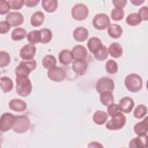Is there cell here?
<instances>
[{
  "instance_id": "6da1fadb",
  "label": "cell",
  "mask_w": 148,
  "mask_h": 148,
  "mask_svg": "<svg viewBox=\"0 0 148 148\" xmlns=\"http://www.w3.org/2000/svg\"><path fill=\"white\" fill-rule=\"evenodd\" d=\"M16 91L18 95L25 97L31 94L32 86L31 80L28 78V76H16Z\"/></svg>"
},
{
  "instance_id": "7a4b0ae2",
  "label": "cell",
  "mask_w": 148,
  "mask_h": 148,
  "mask_svg": "<svg viewBox=\"0 0 148 148\" xmlns=\"http://www.w3.org/2000/svg\"><path fill=\"white\" fill-rule=\"evenodd\" d=\"M124 84L127 89L132 92L139 91L143 86L142 77L136 73L127 75L124 80Z\"/></svg>"
},
{
  "instance_id": "3957f363",
  "label": "cell",
  "mask_w": 148,
  "mask_h": 148,
  "mask_svg": "<svg viewBox=\"0 0 148 148\" xmlns=\"http://www.w3.org/2000/svg\"><path fill=\"white\" fill-rule=\"evenodd\" d=\"M36 67V62L34 59L23 60L15 69L16 76H28L29 73Z\"/></svg>"
},
{
  "instance_id": "277c9868",
  "label": "cell",
  "mask_w": 148,
  "mask_h": 148,
  "mask_svg": "<svg viewBox=\"0 0 148 148\" xmlns=\"http://www.w3.org/2000/svg\"><path fill=\"white\" fill-rule=\"evenodd\" d=\"M30 124L31 123L29 119L27 116H16L15 123L12 128V130L18 134L24 133L29 130Z\"/></svg>"
},
{
  "instance_id": "5b68a950",
  "label": "cell",
  "mask_w": 148,
  "mask_h": 148,
  "mask_svg": "<svg viewBox=\"0 0 148 148\" xmlns=\"http://www.w3.org/2000/svg\"><path fill=\"white\" fill-rule=\"evenodd\" d=\"M112 117V119L108 121L105 125V127L108 130L112 131L119 130L125 125L126 117L121 112Z\"/></svg>"
},
{
  "instance_id": "8992f818",
  "label": "cell",
  "mask_w": 148,
  "mask_h": 148,
  "mask_svg": "<svg viewBox=\"0 0 148 148\" xmlns=\"http://www.w3.org/2000/svg\"><path fill=\"white\" fill-rule=\"evenodd\" d=\"M114 88V83L113 80L108 77L100 78L95 84V89L99 94L104 91L113 92Z\"/></svg>"
},
{
  "instance_id": "52a82bcc",
  "label": "cell",
  "mask_w": 148,
  "mask_h": 148,
  "mask_svg": "<svg viewBox=\"0 0 148 148\" xmlns=\"http://www.w3.org/2000/svg\"><path fill=\"white\" fill-rule=\"evenodd\" d=\"M88 9L83 3L75 5L71 10V15L73 18L77 21L85 20L88 15Z\"/></svg>"
},
{
  "instance_id": "ba28073f",
  "label": "cell",
  "mask_w": 148,
  "mask_h": 148,
  "mask_svg": "<svg viewBox=\"0 0 148 148\" xmlns=\"http://www.w3.org/2000/svg\"><path fill=\"white\" fill-rule=\"evenodd\" d=\"M92 23L95 29L104 30L110 25V20L107 14L105 13H98L94 17Z\"/></svg>"
},
{
  "instance_id": "9c48e42d",
  "label": "cell",
  "mask_w": 148,
  "mask_h": 148,
  "mask_svg": "<svg viewBox=\"0 0 148 148\" xmlns=\"http://www.w3.org/2000/svg\"><path fill=\"white\" fill-rule=\"evenodd\" d=\"M16 120V116L10 113L2 114L0 119V130L2 132H7L13 128Z\"/></svg>"
},
{
  "instance_id": "30bf717a",
  "label": "cell",
  "mask_w": 148,
  "mask_h": 148,
  "mask_svg": "<svg viewBox=\"0 0 148 148\" xmlns=\"http://www.w3.org/2000/svg\"><path fill=\"white\" fill-rule=\"evenodd\" d=\"M36 48L34 44L28 43L24 45L20 51V56L23 60L34 59Z\"/></svg>"
},
{
  "instance_id": "8fae6325",
  "label": "cell",
  "mask_w": 148,
  "mask_h": 148,
  "mask_svg": "<svg viewBox=\"0 0 148 148\" xmlns=\"http://www.w3.org/2000/svg\"><path fill=\"white\" fill-rule=\"evenodd\" d=\"M47 76L50 80L56 82H60L64 80L65 77V72L62 68L55 66L49 69Z\"/></svg>"
},
{
  "instance_id": "7c38bea8",
  "label": "cell",
  "mask_w": 148,
  "mask_h": 148,
  "mask_svg": "<svg viewBox=\"0 0 148 148\" xmlns=\"http://www.w3.org/2000/svg\"><path fill=\"white\" fill-rule=\"evenodd\" d=\"M6 21L10 24L11 27H17L23 23L24 17L20 12H10L6 16Z\"/></svg>"
},
{
  "instance_id": "4fadbf2b",
  "label": "cell",
  "mask_w": 148,
  "mask_h": 148,
  "mask_svg": "<svg viewBox=\"0 0 148 148\" xmlns=\"http://www.w3.org/2000/svg\"><path fill=\"white\" fill-rule=\"evenodd\" d=\"M118 105L121 112L125 113H129L133 109L135 103L131 98L129 97H124L120 99Z\"/></svg>"
},
{
  "instance_id": "5bb4252c",
  "label": "cell",
  "mask_w": 148,
  "mask_h": 148,
  "mask_svg": "<svg viewBox=\"0 0 148 148\" xmlns=\"http://www.w3.org/2000/svg\"><path fill=\"white\" fill-rule=\"evenodd\" d=\"M71 53L74 60H85L87 56L86 48L82 45H77L74 46Z\"/></svg>"
},
{
  "instance_id": "9a60e30c",
  "label": "cell",
  "mask_w": 148,
  "mask_h": 148,
  "mask_svg": "<svg viewBox=\"0 0 148 148\" xmlns=\"http://www.w3.org/2000/svg\"><path fill=\"white\" fill-rule=\"evenodd\" d=\"M134 131L135 133L139 136L147 135L148 131L147 117H146L143 121L137 123L134 127Z\"/></svg>"
},
{
  "instance_id": "2e32d148",
  "label": "cell",
  "mask_w": 148,
  "mask_h": 148,
  "mask_svg": "<svg viewBox=\"0 0 148 148\" xmlns=\"http://www.w3.org/2000/svg\"><path fill=\"white\" fill-rule=\"evenodd\" d=\"M88 65L85 60H75L72 63V68L76 73L83 75L87 71Z\"/></svg>"
},
{
  "instance_id": "e0dca14e",
  "label": "cell",
  "mask_w": 148,
  "mask_h": 148,
  "mask_svg": "<svg viewBox=\"0 0 148 148\" xmlns=\"http://www.w3.org/2000/svg\"><path fill=\"white\" fill-rule=\"evenodd\" d=\"M9 108L15 112H24L27 109V103L23 100L20 99H12L9 103Z\"/></svg>"
},
{
  "instance_id": "ac0fdd59",
  "label": "cell",
  "mask_w": 148,
  "mask_h": 148,
  "mask_svg": "<svg viewBox=\"0 0 148 148\" xmlns=\"http://www.w3.org/2000/svg\"><path fill=\"white\" fill-rule=\"evenodd\" d=\"M88 35V30L83 27H78L73 32V37L77 42H84L86 40Z\"/></svg>"
},
{
  "instance_id": "d6986e66",
  "label": "cell",
  "mask_w": 148,
  "mask_h": 148,
  "mask_svg": "<svg viewBox=\"0 0 148 148\" xmlns=\"http://www.w3.org/2000/svg\"><path fill=\"white\" fill-rule=\"evenodd\" d=\"M147 135L143 136H139L132 138L128 146L131 148H143L146 147L147 146Z\"/></svg>"
},
{
  "instance_id": "ffe728a7",
  "label": "cell",
  "mask_w": 148,
  "mask_h": 148,
  "mask_svg": "<svg viewBox=\"0 0 148 148\" xmlns=\"http://www.w3.org/2000/svg\"><path fill=\"white\" fill-rule=\"evenodd\" d=\"M73 59L71 51L68 49H63L58 54L59 61L62 65H69L72 62Z\"/></svg>"
},
{
  "instance_id": "44dd1931",
  "label": "cell",
  "mask_w": 148,
  "mask_h": 148,
  "mask_svg": "<svg viewBox=\"0 0 148 148\" xmlns=\"http://www.w3.org/2000/svg\"><path fill=\"white\" fill-rule=\"evenodd\" d=\"M101 40L97 37L90 38L87 43V47L91 53H95L102 46Z\"/></svg>"
},
{
  "instance_id": "7402d4cb",
  "label": "cell",
  "mask_w": 148,
  "mask_h": 148,
  "mask_svg": "<svg viewBox=\"0 0 148 148\" xmlns=\"http://www.w3.org/2000/svg\"><path fill=\"white\" fill-rule=\"evenodd\" d=\"M108 53L111 57L117 58L120 57L123 53V48L118 43H111L108 48Z\"/></svg>"
},
{
  "instance_id": "603a6c76",
  "label": "cell",
  "mask_w": 148,
  "mask_h": 148,
  "mask_svg": "<svg viewBox=\"0 0 148 148\" xmlns=\"http://www.w3.org/2000/svg\"><path fill=\"white\" fill-rule=\"evenodd\" d=\"M45 15L41 11H37L34 13L30 20V23L32 26L37 27L40 26L44 22Z\"/></svg>"
},
{
  "instance_id": "cb8c5ba5",
  "label": "cell",
  "mask_w": 148,
  "mask_h": 148,
  "mask_svg": "<svg viewBox=\"0 0 148 148\" xmlns=\"http://www.w3.org/2000/svg\"><path fill=\"white\" fill-rule=\"evenodd\" d=\"M109 35L114 39L120 38L123 34V29L120 25L116 24H112L108 28Z\"/></svg>"
},
{
  "instance_id": "d4e9b609",
  "label": "cell",
  "mask_w": 148,
  "mask_h": 148,
  "mask_svg": "<svg viewBox=\"0 0 148 148\" xmlns=\"http://www.w3.org/2000/svg\"><path fill=\"white\" fill-rule=\"evenodd\" d=\"M1 88L2 91L6 93L10 92L13 88V83L10 77L7 76H2L0 79Z\"/></svg>"
},
{
  "instance_id": "484cf974",
  "label": "cell",
  "mask_w": 148,
  "mask_h": 148,
  "mask_svg": "<svg viewBox=\"0 0 148 148\" xmlns=\"http://www.w3.org/2000/svg\"><path fill=\"white\" fill-rule=\"evenodd\" d=\"M108 119V114L104 111L97 110L96 111L92 117L94 122L97 125L103 124Z\"/></svg>"
},
{
  "instance_id": "4316f807",
  "label": "cell",
  "mask_w": 148,
  "mask_h": 148,
  "mask_svg": "<svg viewBox=\"0 0 148 148\" xmlns=\"http://www.w3.org/2000/svg\"><path fill=\"white\" fill-rule=\"evenodd\" d=\"M99 94V100L103 105L108 106L114 103V96L112 92L104 91Z\"/></svg>"
},
{
  "instance_id": "83f0119b",
  "label": "cell",
  "mask_w": 148,
  "mask_h": 148,
  "mask_svg": "<svg viewBox=\"0 0 148 148\" xmlns=\"http://www.w3.org/2000/svg\"><path fill=\"white\" fill-rule=\"evenodd\" d=\"M42 6L46 12L52 13L57 9L58 2L56 0H43L42 1Z\"/></svg>"
},
{
  "instance_id": "f1b7e54d",
  "label": "cell",
  "mask_w": 148,
  "mask_h": 148,
  "mask_svg": "<svg viewBox=\"0 0 148 148\" xmlns=\"http://www.w3.org/2000/svg\"><path fill=\"white\" fill-rule=\"evenodd\" d=\"M40 32V43L46 44L49 43L53 37L52 32L48 28H42L39 30Z\"/></svg>"
},
{
  "instance_id": "f546056e",
  "label": "cell",
  "mask_w": 148,
  "mask_h": 148,
  "mask_svg": "<svg viewBox=\"0 0 148 148\" xmlns=\"http://www.w3.org/2000/svg\"><path fill=\"white\" fill-rule=\"evenodd\" d=\"M57 60L55 57L53 55H46L42 60L43 66L47 69H50L56 66Z\"/></svg>"
},
{
  "instance_id": "4dcf8cb0",
  "label": "cell",
  "mask_w": 148,
  "mask_h": 148,
  "mask_svg": "<svg viewBox=\"0 0 148 148\" xmlns=\"http://www.w3.org/2000/svg\"><path fill=\"white\" fill-rule=\"evenodd\" d=\"M27 36V31L23 28H16L14 29L11 34V37L13 40L18 41L25 38Z\"/></svg>"
},
{
  "instance_id": "1f68e13d",
  "label": "cell",
  "mask_w": 148,
  "mask_h": 148,
  "mask_svg": "<svg viewBox=\"0 0 148 148\" xmlns=\"http://www.w3.org/2000/svg\"><path fill=\"white\" fill-rule=\"evenodd\" d=\"M142 20L138 13H131L126 18V23L130 26H136L140 24Z\"/></svg>"
},
{
  "instance_id": "d6a6232c",
  "label": "cell",
  "mask_w": 148,
  "mask_h": 148,
  "mask_svg": "<svg viewBox=\"0 0 148 148\" xmlns=\"http://www.w3.org/2000/svg\"><path fill=\"white\" fill-rule=\"evenodd\" d=\"M108 50L105 45H102V47L94 54L95 58L98 61H104L108 57Z\"/></svg>"
},
{
  "instance_id": "836d02e7",
  "label": "cell",
  "mask_w": 148,
  "mask_h": 148,
  "mask_svg": "<svg viewBox=\"0 0 148 148\" xmlns=\"http://www.w3.org/2000/svg\"><path fill=\"white\" fill-rule=\"evenodd\" d=\"M27 39L29 43L34 45L40 42L39 30H33L29 31L27 36Z\"/></svg>"
},
{
  "instance_id": "e575fe53",
  "label": "cell",
  "mask_w": 148,
  "mask_h": 148,
  "mask_svg": "<svg viewBox=\"0 0 148 148\" xmlns=\"http://www.w3.org/2000/svg\"><path fill=\"white\" fill-rule=\"evenodd\" d=\"M147 112V109L144 105H139L134 109L133 114L134 116L138 119L143 118Z\"/></svg>"
},
{
  "instance_id": "d590c367",
  "label": "cell",
  "mask_w": 148,
  "mask_h": 148,
  "mask_svg": "<svg viewBox=\"0 0 148 148\" xmlns=\"http://www.w3.org/2000/svg\"><path fill=\"white\" fill-rule=\"evenodd\" d=\"M105 70L109 74H114L118 71L117 62L113 60H109L105 64Z\"/></svg>"
},
{
  "instance_id": "8d00e7d4",
  "label": "cell",
  "mask_w": 148,
  "mask_h": 148,
  "mask_svg": "<svg viewBox=\"0 0 148 148\" xmlns=\"http://www.w3.org/2000/svg\"><path fill=\"white\" fill-rule=\"evenodd\" d=\"M124 16V12L123 9L114 8L110 13L111 18L113 20L118 21L121 20Z\"/></svg>"
},
{
  "instance_id": "74e56055",
  "label": "cell",
  "mask_w": 148,
  "mask_h": 148,
  "mask_svg": "<svg viewBox=\"0 0 148 148\" xmlns=\"http://www.w3.org/2000/svg\"><path fill=\"white\" fill-rule=\"evenodd\" d=\"M10 57L8 53L5 51L0 52V67L3 68L8 66L10 62Z\"/></svg>"
},
{
  "instance_id": "f35d334b",
  "label": "cell",
  "mask_w": 148,
  "mask_h": 148,
  "mask_svg": "<svg viewBox=\"0 0 148 148\" xmlns=\"http://www.w3.org/2000/svg\"><path fill=\"white\" fill-rule=\"evenodd\" d=\"M107 112L109 116H110V117H113L121 112L119 105L113 103L108 106Z\"/></svg>"
},
{
  "instance_id": "ab89813d",
  "label": "cell",
  "mask_w": 148,
  "mask_h": 148,
  "mask_svg": "<svg viewBox=\"0 0 148 148\" xmlns=\"http://www.w3.org/2000/svg\"><path fill=\"white\" fill-rule=\"evenodd\" d=\"M8 3L12 9L19 10L22 8L24 4V1L22 0H9Z\"/></svg>"
},
{
  "instance_id": "60d3db41",
  "label": "cell",
  "mask_w": 148,
  "mask_h": 148,
  "mask_svg": "<svg viewBox=\"0 0 148 148\" xmlns=\"http://www.w3.org/2000/svg\"><path fill=\"white\" fill-rule=\"evenodd\" d=\"M10 7L8 1L5 0L0 1V14L3 15L7 14L10 10Z\"/></svg>"
},
{
  "instance_id": "b9f144b4",
  "label": "cell",
  "mask_w": 148,
  "mask_h": 148,
  "mask_svg": "<svg viewBox=\"0 0 148 148\" xmlns=\"http://www.w3.org/2000/svg\"><path fill=\"white\" fill-rule=\"evenodd\" d=\"M138 14L140 17L142 21H147L148 20V8L146 6H142L139 9Z\"/></svg>"
},
{
  "instance_id": "7bdbcfd3",
  "label": "cell",
  "mask_w": 148,
  "mask_h": 148,
  "mask_svg": "<svg viewBox=\"0 0 148 148\" xmlns=\"http://www.w3.org/2000/svg\"><path fill=\"white\" fill-rule=\"evenodd\" d=\"M11 25L6 21H1L0 22V32L1 34H5L10 29Z\"/></svg>"
},
{
  "instance_id": "ee69618b",
  "label": "cell",
  "mask_w": 148,
  "mask_h": 148,
  "mask_svg": "<svg viewBox=\"0 0 148 148\" xmlns=\"http://www.w3.org/2000/svg\"><path fill=\"white\" fill-rule=\"evenodd\" d=\"M112 3L116 8L123 9L124 7L125 6L127 3V0H113L112 1Z\"/></svg>"
},
{
  "instance_id": "f6af8a7d",
  "label": "cell",
  "mask_w": 148,
  "mask_h": 148,
  "mask_svg": "<svg viewBox=\"0 0 148 148\" xmlns=\"http://www.w3.org/2000/svg\"><path fill=\"white\" fill-rule=\"evenodd\" d=\"M39 2V0H27L24 1V5L27 7L32 8L36 6Z\"/></svg>"
},
{
  "instance_id": "bcb514c9",
  "label": "cell",
  "mask_w": 148,
  "mask_h": 148,
  "mask_svg": "<svg viewBox=\"0 0 148 148\" xmlns=\"http://www.w3.org/2000/svg\"><path fill=\"white\" fill-rule=\"evenodd\" d=\"M89 147H103L102 145L100 144V143L97 142H92L90 143V145L88 146Z\"/></svg>"
},
{
  "instance_id": "7dc6e473",
  "label": "cell",
  "mask_w": 148,
  "mask_h": 148,
  "mask_svg": "<svg viewBox=\"0 0 148 148\" xmlns=\"http://www.w3.org/2000/svg\"><path fill=\"white\" fill-rule=\"evenodd\" d=\"M145 0H131V2L135 6H139L145 2Z\"/></svg>"
}]
</instances>
